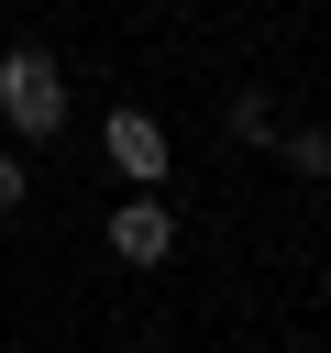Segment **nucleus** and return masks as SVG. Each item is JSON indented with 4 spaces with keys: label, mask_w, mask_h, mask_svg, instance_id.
Instances as JSON below:
<instances>
[{
    "label": "nucleus",
    "mask_w": 331,
    "mask_h": 353,
    "mask_svg": "<svg viewBox=\"0 0 331 353\" xmlns=\"http://www.w3.org/2000/svg\"><path fill=\"white\" fill-rule=\"evenodd\" d=\"M55 121H66L55 55H44V44H11V55H0V132H11V143H44Z\"/></svg>",
    "instance_id": "1"
},
{
    "label": "nucleus",
    "mask_w": 331,
    "mask_h": 353,
    "mask_svg": "<svg viewBox=\"0 0 331 353\" xmlns=\"http://www.w3.org/2000/svg\"><path fill=\"white\" fill-rule=\"evenodd\" d=\"M99 143H110V165H121L132 188H166V121H154V110H132V99H121V110L99 121Z\"/></svg>",
    "instance_id": "2"
},
{
    "label": "nucleus",
    "mask_w": 331,
    "mask_h": 353,
    "mask_svg": "<svg viewBox=\"0 0 331 353\" xmlns=\"http://www.w3.org/2000/svg\"><path fill=\"white\" fill-rule=\"evenodd\" d=\"M110 254H121V265H166V254H177V210H166L154 188H132V199L110 210Z\"/></svg>",
    "instance_id": "3"
},
{
    "label": "nucleus",
    "mask_w": 331,
    "mask_h": 353,
    "mask_svg": "<svg viewBox=\"0 0 331 353\" xmlns=\"http://www.w3.org/2000/svg\"><path fill=\"white\" fill-rule=\"evenodd\" d=\"M232 132H243V143H276V99L243 88V99H232Z\"/></svg>",
    "instance_id": "4"
},
{
    "label": "nucleus",
    "mask_w": 331,
    "mask_h": 353,
    "mask_svg": "<svg viewBox=\"0 0 331 353\" xmlns=\"http://www.w3.org/2000/svg\"><path fill=\"white\" fill-rule=\"evenodd\" d=\"M276 143H287L298 176H331V132H320V121H309V132H276Z\"/></svg>",
    "instance_id": "5"
},
{
    "label": "nucleus",
    "mask_w": 331,
    "mask_h": 353,
    "mask_svg": "<svg viewBox=\"0 0 331 353\" xmlns=\"http://www.w3.org/2000/svg\"><path fill=\"white\" fill-rule=\"evenodd\" d=\"M22 188H33V176H22V154H11V143H0V221H11V210H22Z\"/></svg>",
    "instance_id": "6"
}]
</instances>
